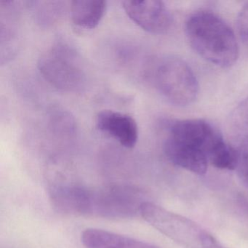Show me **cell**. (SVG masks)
Segmentation results:
<instances>
[{
  "label": "cell",
  "mask_w": 248,
  "mask_h": 248,
  "mask_svg": "<svg viewBox=\"0 0 248 248\" xmlns=\"http://www.w3.org/2000/svg\"><path fill=\"white\" fill-rule=\"evenodd\" d=\"M239 160L238 149H235L224 140H222L215 146L208 156L209 163L215 168L228 170L236 169Z\"/></svg>",
  "instance_id": "7c38bea8"
},
{
  "label": "cell",
  "mask_w": 248,
  "mask_h": 248,
  "mask_svg": "<svg viewBox=\"0 0 248 248\" xmlns=\"http://www.w3.org/2000/svg\"><path fill=\"white\" fill-rule=\"evenodd\" d=\"M85 248H160L124 235L99 229H87L81 235Z\"/></svg>",
  "instance_id": "9c48e42d"
},
{
  "label": "cell",
  "mask_w": 248,
  "mask_h": 248,
  "mask_svg": "<svg viewBox=\"0 0 248 248\" xmlns=\"http://www.w3.org/2000/svg\"><path fill=\"white\" fill-rule=\"evenodd\" d=\"M236 27L239 37L243 43L248 46V2L239 11L236 20Z\"/></svg>",
  "instance_id": "5bb4252c"
},
{
  "label": "cell",
  "mask_w": 248,
  "mask_h": 248,
  "mask_svg": "<svg viewBox=\"0 0 248 248\" xmlns=\"http://www.w3.org/2000/svg\"><path fill=\"white\" fill-rule=\"evenodd\" d=\"M165 152L168 159L176 166L197 175H204L207 172L208 158L203 152L167 139Z\"/></svg>",
  "instance_id": "30bf717a"
},
{
  "label": "cell",
  "mask_w": 248,
  "mask_h": 248,
  "mask_svg": "<svg viewBox=\"0 0 248 248\" xmlns=\"http://www.w3.org/2000/svg\"><path fill=\"white\" fill-rule=\"evenodd\" d=\"M229 124L231 134L239 144L238 148H248V98L232 112Z\"/></svg>",
  "instance_id": "4fadbf2b"
},
{
  "label": "cell",
  "mask_w": 248,
  "mask_h": 248,
  "mask_svg": "<svg viewBox=\"0 0 248 248\" xmlns=\"http://www.w3.org/2000/svg\"><path fill=\"white\" fill-rule=\"evenodd\" d=\"M107 3L104 0H75L71 4V18L83 30L95 29L104 18Z\"/></svg>",
  "instance_id": "8fae6325"
},
{
  "label": "cell",
  "mask_w": 248,
  "mask_h": 248,
  "mask_svg": "<svg viewBox=\"0 0 248 248\" xmlns=\"http://www.w3.org/2000/svg\"><path fill=\"white\" fill-rule=\"evenodd\" d=\"M166 139L204 152L208 158L215 146L223 140L221 133L208 122L200 119L179 120L170 127Z\"/></svg>",
  "instance_id": "8992f818"
},
{
  "label": "cell",
  "mask_w": 248,
  "mask_h": 248,
  "mask_svg": "<svg viewBox=\"0 0 248 248\" xmlns=\"http://www.w3.org/2000/svg\"><path fill=\"white\" fill-rule=\"evenodd\" d=\"M96 127L100 131L117 140L124 147L130 149L137 143L139 127L129 114L113 110H103L96 117Z\"/></svg>",
  "instance_id": "ba28073f"
},
{
  "label": "cell",
  "mask_w": 248,
  "mask_h": 248,
  "mask_svg": "<svg viewBox=\"0 0 248 248\" xmlns=\"http://www.w3.org/2000/svg\"><path fill=\"white\" fill-rule=\"evenodd\" d=\"M127 16L139 27L152 34H164L170 29L172 15L165 2L158 0L123 2Z\"/></svg>",
  "instance_id": "52a82bcc"
},
{
  "label": "cell",
  "mask_w": 248,
  "mask_h": 248,
  "mask_svg": "<svg viewBox=\"0 0 248 248\" xmlns=\"http://www.w3.org/2000/svg\"><path fill=\"white\" fill-rule=\"evenodd\" d=\"M140 216L183 248H227L194 220L152 202L146 201L142 204Z\"/></svg>",
  "instance_id": "3957f363"
},
{
  "label": "cell",
  "mask_w": 248,
  "mask_h": 248,
  "mask_svg": "<svg viewBox=\"0 0 248 248\" xmlns=\"http://www.w3.org/2000/svg\"><path fill=\"white\" fill-rule=\"evenodd\" d=\"M55 207L67 214L109 219H127L140 215L144 193L127 185L100 188L60 186L52 189Z\"/></svg>",
  "instance_id": "6da1fadb"
},
{
  "label": "cell",
  "mask_w": 248,
  "mask_h": 248,
  "mask_svg": "<svg viewBox=\"0 0 248 248\" xmlns=\"http://www.w3.org/2000/svg\"><path fill=\"white\" fill-rule=\"evenodd\" d=\"M37 66L46 81L63 92H79L86 85V74L80 56L75 47L65 42L55 43L43 53Z\"/></svg>",
  "instance_id": "277c9868"
},
{
  "label": "cell",
  "mask_w": 248,
  "mask_h": 248,
  "mask_svg": "<svg viewBox=\"0 0 248 248\" xmlns=\"http://www.w3.org/2000/svg\"><path fill=\"white\" fill-rule=\"evenodd\" d=\"M191 48L205 61L222 68L233 66L239 58V46L229 26L213 13L200 11L185 25Z\"/></svg>",
  "instance_id": "7a4b0ae2"
},
{
  "label": "cell",
  "mask_w": 248,
  "mask_h": 248,
  "mask_svg": "<svg viewBox=\"0 0 248 248\" xmlns=\"http://www.w3.org/2000/svg\"><path fill=\"white\" fill-rule=\"evenodd\" d=\"M237 201L242 210L248 215V197L243 194H239L237 197Z\"/></svg>",
  "instance_id": "9a60e30c"
},
{
  "label": "cell",
  "mask_w": 248,
  "mask_h": 248,
  "mask_svg": "<svg viewBox=\"0 0 248 248\" xmlns=\"http://www.w3.org/2000/svg\"><path fill=\"white\" fill-rule=\"evenodd\" d=\"M151 73L155 87L171 104L186 107L197 98L198 81L192 69L182 59H161L154 65Z\"/></svg>",
  "instance_id": "5b68a950"
}]
</instances>
